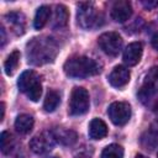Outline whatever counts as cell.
Instances as JSON below:
<instances>
[{"label": "cell", "instance_id": "9a60e30c", "mask_svg": "<svg viewBox=\"0 0 158 158\" xmlns=\"http://www.w3.org/2000/svg\"><path fill=\"white\" fill-rule=\"evenodd\" d=\"M53 136L56 138V142H59L65 146H70L77 141V135L74 131L72 130H67V128H56L52 131Z\"/></svg>", "mask_w": 158, "mask_h": 158}, {"label": "cell", "instance_id": "603a6c76", "mask_svg": "<svg viewBox=\"0 0 158 158\" xmlns=\"http://www.w3.org/2000/svg\"><path fill=\"white\" fill-rule=\"evenodd\" d=\"M0 147H1V152L4 154L10 153L12 151V148H14V138H12V136L7 131L1 132V136H0Z\"/></svg>", "mask_w": 158, "mask_h": 158}, {"label": "cell", "instance_id": "52a82bcc", "mask_svg": "<svg viewBox=\"0 0 158 158\" xmlns=\"http://www.w3.org/2000/svg\"><path fill=\"white\" fill-rule=\"evenodd\" d=\"M107 115L112 123L116 126H123L131 117V106L125 101H115L109 106Z\"/></svg>", "mask_w": 158, "mask_h": 158}, {"label": "cell", "instance_id": "ffe728a7", "mask_svg": "<svg viewBox=\"0 0 158 158\" xmlns=\"http://www.w3.org/2000/svg\"><path fill=\"white\" fill-rule=\"evenodd\" d=\"M59 102H60L59 94L54 90H49L46 95V99H44V102H43V109L47 112H52L58 107Z\"/></svg>", "mask_w": 158, "mask_h": 158}, {"label": "cell", "instance_id": "ac0fdd59", "mask_svg": "<svg viewBox=\"0 0 158 158\" xmlns=\"http://www.w3.org/2000/svg\"><path fill=\"white\" fill-rule=\"evenodd\" d=\"M51 16V9L47 5H43L41 7L37 9L36 15H35V20H33V26L36 30H41L48 21Z\"/></svg>", "mask_w": 158, "mask_h": 158}, {"label": "cell", "instance_id": "f546056e", "mask_svg": "<svg viewBox=\"0 0 158 158\" xmlns=\"http://www.w3.org/2000/svg\"><path fill=\"white\" fill-rule=\"evenodd\" d=\"M78 158H88V157H78Z\"/></svg>", "mask_w": 158, "mask_h": 158}, {"label": "cell", "instance_id": "83f0119b", "mask_svg": "<svg viewBox=\"0 0 158 158\" xmlns=\"http://www.w3.org/2000/svg\"><path fill=\"white\" fill-rule=\"evenodd\" d=\"M154 111L158 114V101H157V102H156V105H154Z\"/></svg>", "mask_w": 158, "mask_h": 158}, {"label": "cell", "instance_id": "4dcf8cb0", "mask_svg": "<svg viewBox=\"0 0 158 158\" xmlns=\"http://www.w3.org/2000/svg\"><path fill=\"white\" fill-rule=\"evenodd\" d=\"M51 158H57V157H51Z\"/></svg>", "mask_w": 158, "mask_h": 158}, {"label": "cell", "instance_id": "d6986e66", "mask_svg": "<svg viewBox=\"0 0 158 158\" xmlns=\"http://www.w3.org/2000/svg\"><path fill=\"white\" fill-rule=\"evenodd\" d=\"M19 62H20V52L19 51H12L7 56V58H6L5 63H4L5 73L7 75H12L14 72L16 70L17 65H19Z\"/></svg>", "mask_w": 158, "mask_h": 158}, {"label": "cell", "instance_id": "9c48e42d", "mask_svg": "<svg viewBox=\"0 0 158 158\" xmlns=\"http://www.w3.org/2000/svg\"><path fill=\"white\" fill-rule=\"evenodd\" d=\"M56 143V138L52 131H44L40 135H36L30 141V148L36 154H44L48 153Z\"/></svg>", "mask_w": 158, "mask_h": 158}, {"label": "cell", "instance_id": "6da1fadb", "mask_svg": "<svg viewBox=\"0 0 158 158\" xmlns=\"http://www.w3.org/2000/svg\"><path fill=\"white\" fill-rule=\"evenodd\" d=\"M27 60L31 64L41 65L54 60L58 53V44L49 37H36L27 43Z\"/></svg>", "mask_w": 158, "mask_h": 158}, {"label": "cell", "instance_id": "7c38bea8", "mask_svg": "<svg viewBox=\"0 0 158 158\" xmlns=\"http://www.w3.org/2000/svg\"><path fill=\"white\" fill-rule=\"evenodd\" d=\"M130 81V70L123 65H116L109 75V83L115 88H122Z\"/></svg>", "mask_w": 158, "mask_h": 158}, {"label": "cell", "instance_id": "7402d4cb", "mask_svg": "<svg viewBox=\"0 0 158 158\" xmlns=\"http://www.w3.org/2000/svg\"><path fill=\"white\" fill-rule=\"evenodd\" d=\"M141 143L146 149H154L158 144V133L153 132L152 130L149 132H146L141 138Z\"/></svg>", "mask_w": 158, "mask_h": 158}, {"label": "cell", "instance_id": "277c9868", "mask_svg": "<svg viewBox=\"0 0 158 158\" xmlns=\"http://www.w3.org/2000/svg\"><path fill=\"white\" fill-rule=\"evenodd\" d=\"M78 23L85 30L99 27L102 21L101 14L95 9L93 2H78Z\"/></svg>", "mask_w": 158, "mask_h": 158}, {"label": "cell", "instance_id": "cb8c5ba5", "mask_svg": "<svg viewBox=\"0 0 158 158\" xmlns=\"http://www.w3.org/2000/svg\"><path fill=\"white\" fill-rule=\"evenodd\" d=\"M142 4H143V6H144V7H147V9L149 10V9L156 7V6L158 5V1H146V0H143V1H142Z\"/></svg>", "mask_w": 158, "mask_h": 158}, {"label": "cell", "instance_id": "d4e9b609", "mask_svg": "<svg viewBox=\"0 0 158 158\" xmlns=\"http://www.w3.org/2000/svg\"><path fill=\"white\" fill-rule=\"evenodd\" d=\"M152 46H153V48L156 51H158V33H156L153 36V38H152Z\"/></svg>", "mask_w": 158, "mask_h": 158}, {"label": "cell", "instance_id": "8fae6325", "mask_svg": "<svg viewBox=\"0 0 158 158\" xmlns=\"http://www.w3.org/2000/svg\"><path fill=\"white\" fill-rule=\"evenodd\" d=\"M142 52H143V47H142L141 42H132V43H130L126 47V49L123 51V62L127 65H130V67L136 65L141 60Z\"/></svg>", "mask_w": 158, "mask_h": 158}, {"label": "cell", "instance_id": "5bb4252c", "mask_svg": "<svg viewBox=\"0 0 158 158\" xmlns=\"http://www.w3.org/2000/svg\"><path fill=\"white\" fill-rule=\"evenodd\" d=\"M107 135V126L101 118H93L89 123V137L91 139H101Z\"/></svg>", "mask_w": 158, "mask_h": 158}, {"label": "cell", "instance_id": "5b68a950", "mask_svg": "<svg viewBox=\"0 0 158 158\" xmlns=\"http://www.w3.org/2000/svg\"><path fill=\"white\" fill-rule=\"evenodd\" d=\"M89 105H90V100L86 89L81 86H75L72 90L69 99V109H68L69 115L72 116L84 115L89 110Z\"/></svg>", "mask_w": 158, "mask_h": 158}, {"label": "cell", "instance_id": "3957f363", "mask_svg": "<svg viewBox=\"0 0 158 158\" xmlns=\"http://www.w3.org/2000/svg\"><path fill=\"white\" fill-rule=\"evenodd\" d=\"M19 89L27 95V98L32 101H38L42 94V85L40 77L33 70L23 72L17 80Z\"/></svg>", "mask_w": 158, "mask_h": 158}, {"label": "cell", "instance_id": "4316f807", "mask_svg": "<svg viewBox=\"0 0 158 158\" xmlns=\"http://www.w3.org/2000/svg\"><path fill=\"white\" fill-rule=\"evenodd\" d=\"M4 115H5V104L1 102V116H0V120L1 121L4 120Z\"/></svg>", "mask_w": 158, "mask_h": 158}, {"label": "cell", "instance_id": "8992f818", "mask_svg": "<svg viewBox=\"0 0 158 158\" xmlns=\"http://www.w3.org/2000/svg\"><path fill=\"white\" fill-rule=\"evenodd\" d=\"M157 91H158V67H152L146 74L143 84L138 90V98L142 102H146Z\"/></svg>", "mask_w": 158, "mask_h": 158}, {"label": "cell", "instance_id": "2e32d148", "mask_svg": "<svg viewBox=\"0 0 158 158\" xmlns=\"http://www.w3.org/2000/svg\"><path fill=\"white\" fill-rule=\"evenodd\" d=\"M68 19H69V14H68L67 7L64 5H57L53 21H52L53 28H63L64 26H67Z\"/></svg>", "mask_w": 158, "mask_h": 158}, {"label": "cell", "instance_id": "ba28073f", "mask_svg": "<svg viewBox=\"0 0 158 158\" xmlns=\"http://www.w3.org/2000/svg\"><path fill=\"white\" fill-rule=\"evenodd\" d=\"M98 43H99V46L104 53H106L109 56H117L120 53V51L122 49L123 42H122V38L118 33L105 32L99 37Z\"/></svg>", "mask_w": 158, "mask_h": 158}, {"label": "cell", "instance_id": "7a4b0ae2", "mask_svg": "<svg viewBox=\"0 0 158 158\" xmlns=\"http://www.w3.org/2000/svg\"><path fill=\"white\" fill-rule=\"evenodd\" d=\"M64 73L75 79H83L96 75L101 72V65L93 58L85 56H75L69 58L63 65Z\"/></svg>", "mask_w": 158, "mask_h": 158}, {"label": "cell", "instance_id": "4fadbf2b", "mask_svg": "<svg viewBox=\"0 0 158 158\" xmlns=\"http://www.w3.org/2000/svg\"><path fill=\"white\" fill-rule=\"evenodd\" d=\"M6 21L9 22V25L11 26L12 31L17 35H22L25 32V15L22 12H10L5 15Z\"/></svg>", "mask_w": 158, "mask_h": 158}, {"label": "cell", "instance_id": "44dd1931", "mask_svg": "<svg viewBox=\"0 0 158 158\" xmlns=\"http://www.w3.org/2000/svg\"><path fill=\"white\" fill-rule=\"evenodd\" d=\"M101 158H123V148L118 144H109L101 152Z\"/></svg>", "mask_w": 158, "mask_h": 158}, {"label": "cell", "instance_id": "30bf717a", "mask_svg": "<svg viewBox=\"0 0 158 158\" xmlns=\"http://www.w3.org/2000/svg\"><path fill=\"white\" fill-rule=\"evenodd\" d=\"M132 15V6L131 2L127 0H118L111 7V17L116 22H125Z\"/></svg>", "mask_w": 158, "mask_h": 158}, {"label": "cell", "instance_id": "f1b7e54d", "mask_svg": "<svg viewBox=\"0 0 158 158\" xmlns=\"http://www.w3.org/2000/svg\"><path fill=\"white\" fill-rule=\"evenodd\" d=\"M135 158H147V157H144V156H142V154H137Z\"/></svg>", "mask_w": 158, "mask_h": 158}, {"label": "cell", "instance_id": "e0dca14e", "mask_svg": "<svg viewBox=\"0 0 158 158\" xmlns=\"http://www.w3.org/2000/svg\"><path fill=\"white\" fill-rule=\"evenodd\" d=\"M15 128L20 133H28L33 128V118L31 115L21 114L15 120Z\"/></svg>", "mask_w": 158, "mask_h": 158}, {"label": "cell", "instance_id": "484cf974", "mask_svg": "<svg viewBox=\"0 0 158 158\" xmlns=\"http://www.w3.org/2000/svg\"><path fill=\"white\" fill-rule=\"evenodd\" d=\"M0 33H1V47H4L5 41H6V36H5V30L2 27L0 28Z\"/></svg>", "mask_w": 158, "mask_h": 158}]
</instances>
